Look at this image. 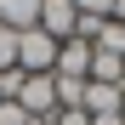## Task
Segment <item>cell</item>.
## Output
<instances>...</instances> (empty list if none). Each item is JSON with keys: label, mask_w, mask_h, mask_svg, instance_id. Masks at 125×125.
I'll list each match as a JSON object with an SVG mask.
<instances>
[{"label": "cell", "mask_w": 125, "mask_h": 125, "mask_svg": "<svg viewBox=\"0 0 125 125\" xmlns=\"http://www.w3.org/2000/svg\"><path fill=\"white\" fill-rule=\"evenodd\" d=\"M57 68V40L46 29H23L17 34V74H51Z\"/></svg>", "instance_id": "1"}, {"label": "cell", "mask_w": 125, "mask_h": 125, "mask_svg": "<svg viewBox=\"0 0 125 125\" xmlns=\"http://www.w3.org/2000/svg\"><path fill=\"white\" fill-rule=\"evenodd\" d=\"M11 102H23L29 119H57V80L51 74H23V91Z\"/></svg>", "instance_id": "2"}, {"label": "cell", "mask_w": 125, "mask_h": 125, "mask_svg": "<svg viewBox=\"0 0 125 125\" xmlns=\"http://www.w3.org/2000/svg\"><path fill=\"white\" fill-rule=\"evenodd\" d=\"M34 29H46L57 46H62V40H74V29H80L74 0H40V23H34Z\"/></svg>", "instance_id": "3"}, {"label": "cell", "mask_w": 125, "mask_h": 125, "mask_svg": "<svg viewBox=\"0 0 125 125\" xmlns=\"http://www.w3.org/2000/svg\"><path fill=\"white\" fill-rule=\"evenodd\" d=\"M119 102H125V85H97V80H85V119H114L119 114ZM125 119V114H119Z\"/></svg>", "instance_id": "4"}, {"label": "cell", "mask_w": 125, "mask_h": 125, "mask_svg": "<svg viewBox=\"0 0 125 125\" xmlns=\"http://www.w3.org/2000/svg\"><path fill=\"white\" fill-rule=\"evenodd\" d=\"M51 74H57V80H85V74H91V46H85V40H62Z\"/></svg>", "instance_id": "5"}, {"label": "cell", "mask_w": 125, "mask_h": 125, "mask_svg": "<svg viewBox=\"0 0 125 125\" xmlns=\"http://www.w3.org/2000/svg\"><path fill=\"white\" fill-rule=\"evenodd\" d=\"M40 23V0H0V29H11V34H23Z\"/></svg>", "instance_id": "6"}, {"label": "cell", "mask_w": 125, "mask_h": 125, "mask_svg": "<svg viewBox=\"0 0 125 125\" xmlns=\"http://www.w3.org/2000/svg\"><path fill=\"white\" fill-rule=\"evenodd\" d=\"M97 85H125V57H108V51H91V74Z\"/></svg>", "instance_id": "7"}, {"label": "cell", "mask_w": 125, "mask_h": 125, "mask_svg": "<svg viewBox=\"0 0 125 125\" xmlns=\"http://www.w3.org/2000/svg\"><path fill=\"white\" fill-rule=\"evenodd\" d=\"M91 51L125 57V23H114V17H102V23H97V34H91Z\"/></svg>", "instance_id": "8"}, {"label": "cell", "mask_w": 125, "mask_h": 125, "mask_svg": "<svg viewBox=\"0 0 125 125\" xmlns=\"http://www.w3.org/2000/svg\"><path fill=\"white\" fill-rule=\"evenodd\" d=\"M11 68H17V34L0 29V74H11Z\"/></svg>", "instance_id": "9"}, {"label": "cell", "mask_w": 125, "mask_h": 125, "mask_svg": "<svg viewBox=\"0 0 125 125\" xmlns=\"http://www.w3.org/2000/svg\"><path fill=\"white\" fill-rule=\"evenodd\" d=\"M0 125H29V114H23V102H11V97L0 102Z\"/></svg>", "instance_id": "10"}, {"label": "cell", "mask_w": 125, "mask_h": 125, "mask_svg": "<svg viewBox=\"0 0 125 125\" xmlns=\"http://www.w3.org/2000/svg\"><path fill=\"white\" fill-rule=\"evenodd\" d=\"M108 6H114V0H74L80 17H108Z\"/></svg>", "instance_id": "11"}, {"label": "cell", "mask_w": 125, "mask_h": 125, "mask_svg": "<svg viewBox=\"0 0 125 125\" xmlns=\"http://www.w3.org/2000/svg\"><path fill=\"white\" fill-rule=\"evenodd\" d=\"M51 125H91V119H85V108H62Z\"/></svg>", "instance_id": "12"}, {"label": "cell", "mask_w": 125, "mask_h": 125, "mask_svg": "<svg viewBox=\"0 0 125 125\" xmlns=\"http://www.w3.org/2000/svg\"><path fill=\"white\" fill-rule=\"evenodd\" d=\"M29 125H51V119H29Z\"/></svg>", "instance_id": "13"}, {"label": "cell", "mask_w": 125, "mask_h": 125, "mask_svg": "<svg viewBox=\"0 0 125 125\" xmlns=\"http://www.w3.org/2000/svg\"><path fill=\"white\" fill-rule=\"evenodd\" d=\"M0 102H6V91H0Z\"/></svg>", "instance_id": "14"}, {"label": "cell", "mask_w": 125, "mask_h": 125, "mask_svg": "<svg viewBox=\"0 0 125 125\" xmlns=\"http://www.w3.org/2000/svg\"><path fill=\"white\" fill-rule=\"evenodd\" d=\"M119 114H125V102H119Z\"/></svg>", "instance_id": "15"}]
</instances>
